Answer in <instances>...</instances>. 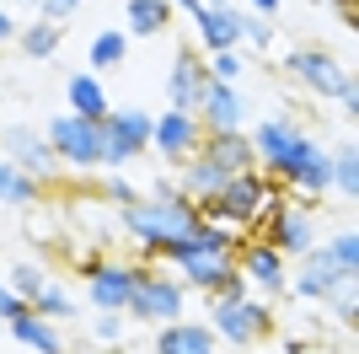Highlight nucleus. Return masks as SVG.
<instances>
[{
  "instance_id": "dca6fc26",
  "label": "nucleus",
  "mask_w": 359,
  "mask_h": 354,
  "mask_svg": "<svg viewBox=\"0 0 359 354\" xmlns=\"http://www.w3.org/2000/svg\"><path fill=\"white\" fill-rule=\"evenodd\" d=\"M204 86H210V65H204V54H198V48H177L172 70H166V107L194 113L198 97H204Z\"/></svg>"
},
{
  "instance_id": "4468645a",
  "label": "nucleus",
  "mask_w": 359,
  "mask_h": 354,
  "mask_svg": "<svg viewBox=\"0 0 359 354\" xmlns=\"http://www.w3.org/2000/svg\"><path fill=\"white\" fill-rule=\"evenodd\" d=\"M344 284H354V268H344L327 247H311V252H300V268L290 274L285 290H295L300 301H327V295L344 290Z\"/></svg>"
},
{
  "instance_id": "f704fd0d",
  "label": "nucleus",
  "mask_w": 359,
  "mask_h": 354,
  "mask_svg": "<svg viewBox=\"0 0 359 354\" xmlns=\"http://www.w3.org/2000/svg\"><path fill=\"white\" fill-rule=\"evenodd\" d=\"M322 306H327V311H332V317H338L344 327H354V284H344V290H332L327 301H322Z\"/></svg>"
},
{
  "instance_id": "20e7f679",
  "label": "nucleus",
  "mask_w": 359,
  "mask_h": 354,
  "mask_svg": "<svg viewBox=\"0 0 359 354\" xmlns=\"http://www.w3.org/2000/svg\"><path fill=\"white\" fill-rule=\"evenodd\" d=\"M210 301V333L215 343H231V349H257V343L273 333V306L252 290H220L204 295Z\"/></svg>"
},
{
  "instance_id": "4c0bfd02",
  "label": "nucleus",
  "mask_w": 359,
  "mask_h": 354,
  "mask_svg": "<svg viewBox=\"0 0 359 354\" xmlns=\"http://www.w3.org/2000/svg\"><path fill=\"white\" fill-rule=\"evenodd\" d=\"M236 6H252L247 16H263V22H273V16H279V0H236Z\"/></svg>"
},
{
  "instance_id": "9b49d317",
  "label": "nucleus",
  "mask_w": 359,
  "mask_h": 354,
  "mask_svg": "<svg viewBox=\"0 0 359 354\" xmlns=\"http://www.w3.org/2000/svg\"><path fill=\"white\" fill-rule=\"evenodd\" d=\"M236 268H241V280H247V290H257L263 301L285 295V284H290V258L279 247H269L263 236H247L236 247Z\"/></svg>"
},
{
  "instance_id": "393cba45",
  "label": "nucleus",
  "mask_w": 359,
  "mask_h": 354,
  "mask_svg": "<svg viewBox=\"0 0 359 354\" xmlns=\"http://www.w3.org/2000/svg\"><path fill=\"white\" fill-rule=\"evenodd\" d=\"M38 193H43V183H38V177H27L22 166H11L6 156H0V204L27 209V204H38Z\"/></svg>"
},
{
  "instance_id": "b1692460",
  "label": "nucleus",
  "mask_w": 359,
  "mask_h": 354,
  "mask_svg": "<svg viewBox=\"0 0 359 354\" xmlns=\"http://www.w3.org/2000/svg\"><path fill=\"white\" fill-rule=\"evenodd\" d=\"M27 306L38 311V317H48V322H75V317H81V301H75L60 280H43V290L32 295Z\"/></svg>"
},
{
  "instance_id": "f03ea898",
  "label": "nucleus",
  "mask_w": 359,
  "mask_h": 354,
  "mask_svg": "<svg viewBox=\"0 0 359 354\" xmlns=\"http://www.w3.org/2000/svg\"><path fill=\"white\" fill-rule=\"evenodd\" d=\"M279 199H285V188H279L273 177H263V172H236V177H225V188L215 193L198 215H204V221H215V225H231V231L257 236V225L279 209Z\"/></svg>"
},
{
  "instance_id": "423d86ee",
  "label": "nucleus",
  "mask_w": 359,
  "mask_h": 354,
  "mask_svg": "<svg viewBox=\"0 0 359 354\" xmlns=\"http://www.w3.org/2000/svg\"><path fill=\"white\" fill-rule=\"evenodd\" d=\"M43 134H48V145H54V156H60L65 172H97V166H102V124L60 113Z\"/></svg>"
},
{
  "instance_id": "412c9836",
  "label": "nucleus",
  "mask_w": 359,
  "mask_h": 354,
  "mask_svg": "<svg viewBox=\"0 0 359 354\" xmlns=\"http://www.w3.org/2000/svg\"><path fill=\"white\" fill-rule=\"evenodd\" d=\"M11 339L22 343V349H38V354H70V343H65L60 322H48V317H38V311H22V317H11Z\"/></svg>"
},
{
  "instance_id": "0eeeda50",
  "label": "nucleus",
  "mask_w": 359,
  "mask_h": 354,
  "mask_svg": "<svg viewBox=\"0 0 359 354\" xmlns=\"http://www.w3.org/2000/svg\"><path fill=\"white\" fill-rule=\"evenodd\" d=\"M150 124L156 118L140 113V107H113L102 118V166L107 172H123L129 162H140L150 150Z\"/></svg>"
},
{
  "instance_id": "f3484780",
  "label": "nucleus",
  "mask_w": 359,
  "mask_h": 354,
  "mask_svg": "<svg viewBox=\"0 0 359 354\" xmlns=\"http://www.w3.org/2000/svg\"><path fill=\"white\" fill-rule=\"evenodd\" d=\"M241 6L231 0V6H204V11L194 16V32H198V54H225V48H241Z\"/></svg>"
},
{
  "instance_id": "9d476101",
  "label": "nucleus",
  "mask_w": 359,
  "mask_h": 354,
  "mask_svg": "<svg viewBox=\"0 0 359 354\" xmlns=\"http://www.w3.org/2000/svg\"><path fill=\"white\" fill-rule=\"evenodd\" d=\"M140 263H123V258H91L81 263V284H86V306L91 311H123L129 306V290H135Z\"/></svg>"
},
{
  "instance_id": "aec40b11",
  "label": "nucleus",
  "mask_w": 359,
  "mask_h": 354,
  "mask_svg": "<svg viewBox=\"0 0 359 354\" xmlns=\"http://www.w3.org/2000/svg\"><path fill=\"white\" fill-rule=\"evenodd\" d=\"M225 177H231V172H220V166H215L210 156H194V162H182V166H177V193L188 199V204H198V209H204V204L215 199V193L225 188Z\"/></svg>"
},
{
  "instance_id": "2f4dec72",
  "label": "nucleus",
  "mask_w": 359,
  "mask_h": 354,
  "mask_svg": "<svg viewBox=\"0 0 359 354\" xmlns=\"http://www.w3.org/2000/svg\"><path fill=\"white\" fill-rule=\"evenodd\" d=\"M123 333H129V322H123V311H91V339L97 343H123Z\"/></svg>"
},
{
  "instance_id": "39448f33",
  "label": "nucleus",
  "mask_w": 359,
  "mask_h": 354,
  "mask_svg": "<svg viewBox=\"0 0 359 354\" xmlns=\"http://www.w3.org/2000/svg\"><path fill=\"white\" fill-rule=\"evenodd\" d=\"M182 306H188V290H182L177 274L161 268V263H140L123 317H135V322H145V327H161V322H177Z\"/></svg>"
},
{
  "instance_id": "a878e982",
  "label": "nucleus",
  "mask_w": 359,
  "mask_h": 354,
  "mask_svg": "<svg viewBox=\"0 0 359 354\" xmlns=\"http://www.w3.org/2000/svg\"><path fill=\"white\" fill-rule=\"evenodd\" d=\"M86 59H91V70H113V65H123V59H129V32H123V27H102L97 38H91Z\"/></svg>"
},
{
  "instance_id": "c03bdc74",
  "label": "nucleus",
  "mask_w": 359,
  "mask_h": 354,
  "mask_svg": "<svg viewBox=\"0 0 359 354\" xmlns=\"http://www.w3.org/2000/svg\"><path fill=\"white\" fill-rule=\"evenodd\" d=\"M210 354H220V349H210Z\"/></svg>"
},
{
  "instance_id": "ddd939ff",
  "label": "nucleus",
  "mask_w": 359,
  "mask_h": 354,
  "mask_svg": "<svg viewBox=\"0 0 359 354\" xmlns=\"http://www.w3.org/2000/svg\"><path fill=\"white\" fill-rule=\"evenodd\" d=\"M0 156H6L11 166H22L27 177H38V183H54V177L65 172L60 156H54V145H48V134L27 129V124H16V129L0 134Z\"/></svg>"
},
{
  "instance_id": "6ab92c4d",
  "label": "nucleus",
  "mask_w": 359,
  "mask_h": 354,
  "mask_svg": "<svg viewBox=\"0 0 359 354\" xmlns=\"http://www.w3.org/2000/svg\"><path fill=\"white\" fill-rule=\"evenodd\" d=\"M210 349H215L210 322H188V317L161 322L156 327V343H150V354H210Z\"/></svg>"
},
{
  "instance_id": "c85d7f7f",
  "label": "nucleus",
  "mask_w": 359,
  "mask_h": 354,
  "mask_svg": "<svg viewBox=\"0 0 359 354\" xmlns=\"http://www.w3.org/2000/svg\"><path fill=\"white\" fill-rule=\"evenodd\" d=\"M273 44H279L273 22H263V16H241V48H252V54H269Z\"/></svg>"
},
{
  "instance_id": "7c9ffc66",
  "label": "nucleus",
  "mask_w": 359,
  "mask_h": 354,
  "mask_svg": "<svg viewBox=\"0 0 359 354\" xmlns=\"http://www.w3.org/2000/svg\"><path fill=\"white\" fill-rule=\"evenodd\" d=\"M43 280H48V268H43V263H11V280H6V284H11L22 301H32V295L43 290Z\"/></svg>"
},
{
  "instance_id": "473e14b6",
  "label": "nucleus",
  "mask_w": 359,
  "mask_h": 354,
  "mask_svg": "<svg viewBox=\"0 0 359 354\" xmlns=\"http://www.w3.org/2000/svg\"><path fill=\"white\" fill-rule=\"evenodd\" d=\"M327 252H332L344 268H354V274H359V231H354V225H338V231H332V242H327Z\"/></svg>"
},
{
  "instance_id": "f8f14e48",
  "label": "nucleus",
  "mask_w": 359,
  "mask_h": 354,
  "mask_svg": "<svg viewBox=\"0 0 359 354\" xmlns=\"http://www.w3.org/2000/svg\"><path fill=\"white\" fill-rule=\"evenodd\" d=\"M150 150H156L161 162H172V166L194 162L198 150H204V124H198V113H177V107H166V113L150 124Z\"/></svg>"
},
{
  "instance_id": "c9c22d12",
  "label": "nucleus",
  "mask_w": 359,
  "mask_h": 354,
  "mask_svg": "<svg viewBox=\"0 0 359 354\" xmlns=\"http://www.w3.org/2000/svg\"><path fill=\"white\" fill-rule=\"evenodd\" d=\"M102 193H107V199H113V204H135V199H140V188H135V183H129V177H102Z\"/></svg>"
},
{
  "instance_id": "5701e85b",
  "label": "nucleus",
  "mask_w": 359,
  "mask_h": 354,
  "mask_svg": "<svg viewBox=\"0 0 359 354\" xmlns=\"http://www.w3.org/2000/svg\"><path fill=\"white\" fill-rule=\"evenodd\" d=\"M172 0H123V32H129V44L135 38H161L172 27Z\"/></svg>"
},
{
  "instance_id": "f257e3e1",
  "label": "nucleus",
  "mask_w": 359,
  "mask_h": 354,
  "mask_svg": "<svg viewBox=\"0 0 359 354\" xmlns=\"http://www.w3.org/2000/svg\"><path fill=\"white\" fill-rule=\"evenodd\" d=\"M247 140H252L257 172L273 177L285 193H295L306 204L332 193V150L311 129H300L295 118H263V124H252Z\"/></svg>"
},
{
  "instance_id": "58836bf2",
  "label": "nucleus",
  "mask_w": 359,
  "mask_h": 354,
  "mask_svg": "<svg viewBox=\"0 0 359 354\" xmlns=\"http://www.w3.org/2000/svg\"><path fill=\"white\" fill-rule=\"evenodd\" d=\"M145 199H177V177H156Z\"/></svg>"
},
{
  "instance_id": "37998d69",
  "label": "nucleus",
  "mask_w": 359,
  "mask_h": 354,
  "mask_svg": "<svg viewBox=\"0 0 359 354\" xmlns=\"http://www.w3.org/2000/svg\"><path fill=\"white\" fill-rule=\"evenodd\" d=\"M0 134H6V124H0Z\"/></svg>"
},
{
  "instance_id": "cd10ccee",
  "label": "nucleus",
  "mask_w": 359,
  "mask_h": 354,
  "mask_svg": "<svg viewBox=\"0 0 359 354\" xmlns=\"http://www.w3.org/2000/svg\"><path fill=\"white\" fill-rule=\"evenodd\" d=\"M16 44H22L27 59H54L60 54V27H54V22H32V27L16 32Z\"/></svg>"
},
{
  "instance_id": "c756f323",
  "label": "nucleus",
  "mask_w": 359,
  "mask_h": 354,
  "mask_svg": "<svg viewBox=\"0 0 359 354\" xmlns=\"http://www.w3.org/2000/svg\"><path fill=\"white\" fill-rule=\"evenodd\" d=\"M204 65H210V81H231V86H236L241 75H247V54H241V48H225V54H210Z\"/></svg>"
},
{
  "instance_id": "7ed1b4c3",
  "label": "nucleus",
  "mask_w": 359,
  "mask_h": 354,
  "mask_svg": "<svg viewBox=\"0 0 359 354\" xmlns=\"http://www.w3.org/2000/svg\"><path fill=\"white\" fill-rule=\"evenodd\" d=\"M198 221H204V215H198V204H188L182 193H177V199H145V193H140L135 204H123V209H118L123 236H129V242H135L145 258H156L166 242L188 236Z\"/></svg>"
},
{
  "instance_id": "ea45409f",
  "label": "nucleus",
  "mask_w": 359,
  "mask_h": 354,
  "mask_svg": "<svg viewBox=\"0 0 359 354\" xmlns=\"http://www.w3.org/2000/svg\"><path fill=\"white\" fill-rule=\"evenodd\" d=\"M16 32H22V27H16V16H11V11H6V6H0V44H11Z\"/></svg>"
},
{
  "instance_id": "2eb2a0df",
  "label": "nucleus",
  "mask_w": 359,
  "mask_h": 354,
  "mask_svg": "<svg viewBox=\"0 0 359 354\" xmlns=\"http://www.w3.org/2000/svg\"><path fill=\"white\" fill-rule=\"evenodd\" d=\"M194 113H198V124H204V134L247 129V97H241V86H231V81H210Z\"/></svg>"
},
{
  "instance_id": "e433bc0d",
  "label": "nucleus",
  "mask_w": 359,
  "mask_h": 354,
  "mask_svg": "<svg viewBox=\"0 0 359 354\" xmlns=\"http://www.w3.org/2000/svg\"><path fill=\"white\" fill-rule=\"evenodd\" d=\"M22 311H27V301H22L11 284L0 280V322H11V317H22Z\"/></svg>"
},
{
  "instance_id": "79ce46f5",
  "label": "nucleus",
  "mask_w": 359,
  "mask_h": 354,
  "mask_svg": "<svg viewBox=\"0 0 359 354\" xmlns=\"http://www.w3.org/2000/svg\"><path fill=\"white\" fill-rule=\"evenodd\" d=\"M322 6H338V11H344V22L354 27V0H322Z\"/></svg>"
},
{
  "instance_id": "bb28decb",
  "label": "nucleus",
  "mask_w": 359,
  "mask_h": 354,
  "mask_svg": "<svg viewBox=\"0 0 359 354\" xmlns=\"http://www.w3.org/2000/svg\"><path fill=\"white\" fill-rule=\"evenodd\" d=\"M332 188H338L344 204H354V193H359V145L354 140H344L332 150Z\"/></svg>"
},
{
  "instance_id": "72a5a7b5",
  "label": "nucleus",
  "mask_w": 359,
  "mask_h": 354,
  "mask_svg": "<svg viewBox=\"0 0 359 354\" xmlns=\"http://www.w3.org/2000/svg\"><path fill=\"white\" fill-rule=\"evenodd\" d=\"M86 0H32V11H38V22H54V27H65L75 11H81Z\"/></svg>"
},
{
  "instance_id": "a211bd4d",
  "label": "nucleus",
  "mask_w": 359,
  "mask_h": 354,
  "mask_svg": "<svg viewBox=\"0 0 359 354\" xmlns=\"http://www.w3.org/2000/svg\"><path fill=\"white\" fill-rule=\"evenodd\" d=\"M65 113L75 118H91V124H102L107 113H113V97H107V86L97 81V70H75L70 81H65Z\"/></svg>"
},
{
  "instance_id": "1a4fd4ad",
  "label": "nucleus",
  "mask_w": 359,
  "mask_h": 354,
  "mask_svg": "<svg viewBox=\"0 0 359 354\" xmlns=\"http://www.w3.org/2000/svg\"><path fill=\"white\" fill-rule=\"evenodd\" d=\"M285 70L295 75L306 91H316V97H327V103H344L348 91H354V75L338 65V54H327V48H285Z\"/></svg>"
},
{
  "instance_id": "4be33fe9",
  "label": "nucleus",
  "mask_w": 359,
  "mask_h": 354,
  "mask_svg": "<svg viewBox=\"0 0 359 354\" xmlns=\"http://www.w3.org/2000/svg\"><path fill=\"white\" fill-rule=\"evenodd\" d=\"M198 156H210L220 172H257V156H252V140H247V129L236 134H204V150Z\"/></svg>"
},
{
  "instance_id": "a19ab883",
  "label": "nucleus",
  "mask_w": 359,
  "mask_h": 354,
  "mask_svg": "<svg viewBox=\"0 0 359 354\" xmlns=\"http://www.w3.org/2000/svg\"><path fill=\"white\" fill-rule=\"evenodd\" d=\"M172 11H182V16H188V22H194V16L204 11V0H172Z\"/></svg>"
},
{
  "instance_id": "6e6552de",
  "label": "nucleus",
  "mask_w": 359,
  "mask_h": 354,
  "mask_svg": "<svg viewBox=\"0 0 359 354\" xmlns=\"http://www.w3.org/2000/svg\"><path fill=\"white\" fill-rule=\"evenodd\" d=\"M257 236H263L269 247H279L285 258H300V252L316 247V209L306 204V199H295V193H285L279 209L257 225Z\"/></svg>"
}]
</instances>
